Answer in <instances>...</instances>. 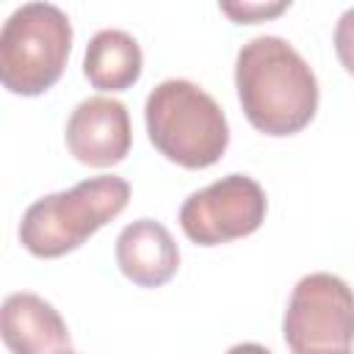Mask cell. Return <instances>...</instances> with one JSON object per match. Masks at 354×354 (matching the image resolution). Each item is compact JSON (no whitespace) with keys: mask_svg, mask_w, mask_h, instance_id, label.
<instances>
[{"mask_svg":"<svg viewBox=\"0 0 354 354\" xmlns=\"http://www.w3.org/2000/svg\"><path fill=\"white\" fill-rule=\"evenodd\" d=\"M235 91L249 124L271 138L301 133L318 111V80L282 36H254L238 50Z\"/></svg>","mask_w":354,"mask_h":354,"instance_id":"1","label":"cell"},{"mask_svg":"<svg viewBox=\"0 0 354 354\" xmlns=\"http://www.w3.org/2000/svg\"><path fill=\"white\" fill-rule=\"evenodd\" d=\"M144 122L152 147L183 169L218 163L230 144V124L221 105L185 77H169L149 91Z\"/></svg>","mask_w":354,"mask_h":354,"instance_id":"2","label":"cell"},{"mask_svg":"<svg viewBox=\"0 0 354 354\" xmlns=\"http://www.w3.org/2000/svg\"><path fill=\"white\" fill-rule=\"evenodd\" d=\"M127 202L130 183L116 174L80 180L66 191L47 194L28 205L19 221V243L41 260L64 257L113 221Z\"/></svg>","mask_w":354,"mask_h":354,"instance_id":"3","label":"cell"},{"mask_svg":"<svg viewBox=\"0 0 354 354\" xmlns=\"http://www.w3.org/2000/svg\"><path fill=\"white\" fill-rule=\"evenodd\" d=\"M69 50L66 11L53 3H25L0 30V80L17 97H39L64 75Z\"/></svg>","mask_w":354,"mask_h":354,"instance_id":"4","label":"cell"},{"mask_svg":"<svg viewBox=\"0 0 354 354\" xmlns=\"http://www.w3.org/2000/svg\"><path fill=\"white\" fill-rule=\"evenodd\" d=\"M282 337L293 354H348L354 346V290L329 271L307 274L290 290Z\"/></svg>","mask_w":354,"mask_h":354,"instance_id":"5","label":"cell"},{"mask_svg":"<svg viewBox=\"0 0 354 354\" xmlns=\"http://www.w3.org/2000/svg\"><path fill=\"white\" fill-rule=\"evenodd\" d=\"M268 199L263 185L249 174H227L194 191L180 207V227L191 243L218 246L246 238L266 221Z\"/></svg>","mask_w":354,"mask_h":354,"instance_id":"6","label":"cell"},{"mask_svg":"<svg viewBox=\"0 0 354 354\" xmlns=\"http://www.w3.org/2000/svg\"><path fill=\"white\" fill-rule=\"evenodd\" d=\"M64 141L69 155L91 169L122 163L133 147V127L124 102L113 97H86L66 119Z\"/></svg>","mask_w":354,"mask_h":354,"instance_id":"7","label":"cell"},{"mask_svg":"<svg viewBox=\"0 0 354 354\" xmlns=\"http://www.w3.org/2000/svg\"><path fill=\"white\" fill-rule=\"evenodd\" d=\"M0 335L11 354H61L72 343L61 313L30 290L6 296L0 310Z\"/></svg>","mask_w":354,"mask_h":354,"instance_id":"8","label":"cell"},{"mask_svg":"<svg viewBox=\"0 0 354 354\" xmlns=\"http://www.w3.org/2000/svg\"><path fill=\"white\" fill-rule=\"evenodd\" d=\"M119 271L138 288H160L180 268V249L171 232L155 218L127 224L113 246Z\"/></svg>","mask_w":354,"mask_h":354,"instance_id":"9","label":"cell"},{"mask_svg":"<svg viewBox=\"0 0 354 354\" xmlns=\"http://www.w3.org/2000/svg\"><path fill=\"white\" fill-rule=\"evenodd\" d=\"M144 55L138 41L119 28L97 30L83 53V75L100 91L133 88L141 77Z\"/></svg>","mask_w":354,"mask_h":354,"instance_id":"10","label":"cell"},{"mask_svg":"<svg viewBox=\"0 0 354 354\" xmlns=\"http://www.w3.org/2000/svg\"><path fill=\"white\" fill-rule=\"evenodd\" d=\"M290 3H221L218 8L238 25H252L268 17H277L288 8Z\"/></svg>","mask_w":354,"mask_h":354,"instance_id":"11","label":"cell"},{"mask_svg":"<svg viewBox=\"0 0 354 354\" xmlns=\"http://www.w3.org/2000/svg\"><path fill=\"white\" fill-rule=\"evenodd\" d=\"M332 44H335V53H337L343 69L348 75H354V6L340 14V19L335 25Z\"/></svg>","mask_w":354,"mask_h":354,"instance_id":"12","label":"cell"},{"mask_svg":"<svg viewBox=\"0 0 354 354\" xmlns=\"http://www.w3.org/2000/svg\"><path fill=\"white\" fill-rule=\"evenodd\" d=\"M227 354H271V351L260 343H235L232 348H227Z\"/></svg>","mask_w":354,"mask_h":354,"instance_id":"13","label":"cell"},{"mask_svg":"<svg viewBox=\"0 0 354 354\" xmlns=\"http://www.w3.org/2000/svg\"><path fill=\"white\" fill-rule=\"evenodd\" d=\"M61 354H75V351H72V348H66V351H61Z\"/></svg>","mask_w":354,"mask_h":354,"instance_id":"14","label":"cell"},{"mask_svg":"<svg viewBox=\"0 0 354 354\" xmlns=\"http://www.w3.org/2000/svg\"><path fill=\"white\" fill-rule=\"evenodd\" d=\"M348 354H351V351H348Z\"/></svg>","mask_w":354,"mask_h":354,"instance_id":"15","label":"cell"}]
</instances>
